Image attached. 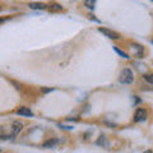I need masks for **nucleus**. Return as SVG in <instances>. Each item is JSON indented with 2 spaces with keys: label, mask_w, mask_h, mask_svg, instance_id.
Segmentation results:
<instances>
[{
  "label": "nucleus",
  "mask_w": 153,
  "mask_h": 153,
  "mask_svg": "<svg viewBox=\"0 0 153 153\" xmlns=\"http://www.w3.org/2000/svg\"><path fill=\"white\" fill-rule=\"evenodd\" d=\"M4 21H5V19H4V18H0V23H1V22H4Z\"/></svg>",
  "instance_id": "obj_14"
},
{
  "label": "nucleus",
  "mask_w": 153,
  "mask_h": 153,
  "mask_svg": "<svg viewBox=\"0 0 153 153\" xmlns=\"http://www.w3.org/2000/svg\"><path fill=\"white\" fill-rule=\"evenodd\" d=\"M0 152H1V149H0Z\"/></svg>",
  "instance_id": "obj_15"
},
{
  "label": "nucleus",
  "mask_w": 153,
  "mask_h": 153,
  "mask_svg": "<svg viewBox=\"0 0 153 153\" xmlns=\"http://www.w3.org/2000/svg\"><path fill=\"white\" fill-rule=\"evenodd\" d=\"M143 78H144L149 84L153 85V74H144V75H143Z\"/></svg>",
  "instance_id": "obj_12"
},
{
  "label": "nucleus",
  "mask_w": 153,
  "mask_h": 153,
  "mask_svg": "<svg viewBox=\"0 0 153 153\" xmlns=\"http://www.w3.org/2000/svg\"><path fill=\"white\" fill-rule=\"evenodd\" d=\"M143 153H153V151H151V149H147V151H144Z\"/></svg>",
  "instance_id": "obj_13"
},
{
  "label": "nucleus",
  "mask_w": 153,
  "mask_h": 153,
  "mask_svg": "<svg viewBox=\"0 0 153 153\" xmlns=\"http://www.w3.org/2000/svg\"><path fill=\"white\" fill-rule=\"evenodd\" d=\"M94 4H96V0H85V1H84V5L87 7L88 9H93Z\"/></svg>",
  "instance_id": "obj_10"
},
{
  "label": "nucleus",
  "mask_w": 153,
  "mask_h": 153,
  "mask_svg": "<svg viewBox=\"0 0 153 153\" xmlns=\"http://www.w3.org/2000/svg\"><path fill=\"white\" fill-rule=\"evenodd\" d=\"M133 80H134L133 71L129 68L123 69L121 73H120V76H119V82L121 84H130V83H133Z\"/></svg>",
  "instance_id": "obj_1"
},
{
  "label": "nucleus",
  "mask_w": 153,
  "mask_h": 153,
  "mask_svg": "<svg viewBox=\"0 0 153 153\" xmlns=\"http://www.w3.org/2000/svg\"><path fill=\"white\" fill-rule=\"evenodd\" d=\"M114 50H115V51H116V52H117V54H119V55H120L121 57H124V59H129V57H130V56H129V55L126 54V52H124V51H121L120 49H117V47H116V46H114Z\"/></svg>",
  "instance_id": "obj_9"
},
{
  "label": "nucleus",
  "mask_w": 153,
  "mask_h": 153,
  "mask_svg": "<svg viewBox=\"0 0 153 153\" xmlns=\"http://www.w3.org/2000/svg\"><path fill=\"white\" fill-rule=\"evenodd\" d=\"M98 31L101 32L102 35L106 36V37L111 38V40H119V38H120V35H119L117 32H115V31H112V30H108V28L100 27V28H98Z\"/></svg>",
  "instance_id": "obj_4"
},
{
  "label": "nucleus",
  "mask_w": 153,
  "mask_h": 153,
  "mask_svg": "<svg viewBox=\"0 0 153 153\" xmlns=\"http://www.w3.org/2000/svg\"><path fill=\"white\" fill-rule=\"evenodd\" d=\"M130 51L133 56L135 57H143V54H144V49H143V46L139 45V44H130Z\"/></svg>",
  "instance_id": "obj_3"
},
{
  "label": "nucleus",
  "mask_w": 153,
  "mask_h": 153,
  "mask_svg": "<svg viewBox=\"0 0 153 153\" xmlns=\"http://www.w3.org/2000/svg\"><path fill=\"white\" fill-rule=\"evenodd\" d=\"M22 129H23V123H21V121H14L13 125H12V137L18 135V134L21 133Z\"/></svg>",
  "instance_id": "obj_5"
},
{
  "label": "nucleus",
  "mask_w": 153,
  "mask_h": 153,
  "mask_svg": "<svg viewBox=\"0 0 153 153\" xmlns=\"http://www.w3.org/2000/svg\"><path fill=\"white\" fill-rule=\"evenodd\" d=\"M28 7H30L31 9H37V10H44V9L49 8L45 3H30Z\"/></svg>",
  "instance_id": "obj_7"
},
{
  "label": "nucleus",
  "mask_w": 153,
  "mask_h": 153,
  "mask_svg": "<svg viewBox=\"0 0 153 153\" xmlns=\"http://www.w3.org/2000/svg\"><path fill=\"white\" fill-rule=\"evenodd\" d=\"M49 10L50 12H61L63 8H61V5H59V4H52L51 7H49Z\"/></svg>",
  "instance_id": "obj_8"
},
{
  "label": "nucleus",
  "mask_w": 153,
  "mask_h": 153,
  "mask_svg": "<svg viewBox=\"0 0 153 153\" xmlns=\"http://www.w3.org/2000/svg\"><path fill=\"white\" fill-rule=\"evenodd\" d=\"M57 143L56 139H52V140H47L46 143H44V148H50V147H54Z\"/></svg>",
  "instance_id": "obj_11"
},
{
  "label": "nucleus",
  "mask_w": 153,
  "mask_h": 153,
  "mask_svg": "<svg viewBox=\"0 0 153 153\" xmlns=\"http://www.w3.org/2000/svg\"><path fill=\"white\" fill-rule=\"evenodd\" d=\"M17 114L18 115H21V116H32L33 112L31 111V108H28V107H25V106H22V107H19L17 110Z\"/></svg>",
  "instance_id": "obj_6"
},
{
  "label": "nucleus",
  "mask_w": 153,
  "mask_h": 153,
  "mask_svg": "<svg viewBox=\"0 0 153 153\" xmlns=\"http://www.w3.org/2000/svg\"><path fill=\"white\" fill-rule=\"evenodd\" d=\"M147 117H148V114L144 108H137V111L135 114H134V123H140V121H144L147 120Z\"/></svg>",
  "instance_id": "obj_2"
}]
</instances>
